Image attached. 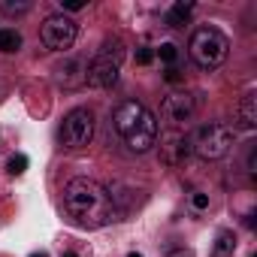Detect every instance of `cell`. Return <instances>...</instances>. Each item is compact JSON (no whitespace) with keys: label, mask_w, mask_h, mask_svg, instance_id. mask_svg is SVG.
<instances>
[{"label":"cell","mask_w":257,"mask_h":257,"mask_svg":"<svg viewBox=\"0 0 257 257\" xmlns=\"http://www.w3.org/2000/svg\"><path fill=\"white\" fill-rule=\"evenodd\" d=\"M64 209L79 227H88V230L106 227L118 215L112 194L94 179H73V182H67V188H64Z\"/></svg>","instance_id":"6da1fadb"},{"label":"cell","mask_w":257,"mask_h":257,"mask_svg":"<svg viewBox=\"0 0 257 257\" xmlns=\"http://www.w3.org/2000/svg\"><path fill=\"white\" fill-rule=\"evenodd\" d=\"M188 49H191V58H194V64L200 70H218L227 61L230 40L215 28H200V31H194Z\"/></svg>","instance_id":"7a4b0ae2"},{"label":"cell","mask_w":257,"mask_h":257,"mask_svg":"<svg viewBox=\"0 0 257 257\" xmlns=\"http://www.w3.org/2000/svg\"><path fill=\"white\" fill-rule=\"evenodd\" d=\"M121 58H124V46H121V40H106V43L100 46V52L94 55V61L88 64V70H85V82H88L91 88H112L115 79H118Z\"/></svg>","instance_id":"3957f363"},{"label":"cell","mask_w":257,"mask_h":257,"mask_svg":"<svg viewBox=\"0 0 257 257\" xmlns=\"http://www.w3.org/2000/svg\"><path fill=\"white\" fill-rule=\"evenodd\" d=\"M233 146V131L221 121H209L203 127H197V134L191 137V152L200 155L203 161H218L230 152Z\"/></svg>","instance_id":"277c9868"},{"label":"cell","mask_w":257,"mask_h":257,"mask_svg":"<svg viewBox=\"0 0 257 257\" xmlns=\"http://www.w3.org/2000/svg\"><path fill=\"white\" fill-rule=\"evenodd\" d=\"M61 146L64 149H85L88 143H91V137H94V115L88 112V109H73V112H67V118H64V124H61Z\"/></svg>","instance_id":"5b68a950"},{"label":"cell","mask_w":257,"mask_h":257,"mask_svg":"<svg viewBox=\"0 0 257 257\" xmlns=\"http://www.w3.org/2000/svg\"><path fill=\"white\" fill-rule=\"evenodd\" d=\"M40 37H43V46H46V49H52V52H67V49H73V43H76V37H79V28H76V22L67 19V16H49V19L43 22V28H40Z\"/></svg>","instance_id":"8992f818"},{"label":"cell","mask_w":257,"mask_h":257,"mask_svg":"<svg viewBox=\"0 0 257 257\" xmlns=\"http://www.w3.org/2000/svg\"><path fill=\"white\" fill-rule=\"evenodd\" d=\"M191 158V140L179 131H170L161 137V164L164 167H185Z\"/></svg>","instance_id":"52a82bcc"},{"label":"cell","mask_w":257,"mask_h":257,"mask_svg":"<svg viewBox=\"0 0 257 257\" xmlns=\"http://www.w3.org/2000/svg\"><path fill=\"white\" fill-rule=\"evenodd\" d=\"M124 143H127V149H131V152H140V155L149 152V149L158 143V118H155L152 112H146L143 121L124 137Z\"/></svg>","instance_id":"ba28073f"},{"label":"cell","mask_w":257,"mask_h":257,"mask_svg":"<svg viewBox=\"0 0 257 257\" xmlns=\"http://www.w3.org/2000/svg\"><path fill=\"white\" fill-rule=\"evenodd\" d=\"M194 97L191 94H170V97H164V103H161V115L173 124V127H179V124H185V121H191L194 118Z\"/></svg>","instance_id":"9c48e42d"},{"label":"cell","mask_w":257,"mask_h":257,"mask_svg":"<svg viewBox=\"0 0 257 257\" xmlns=\"http://www.w3.org/2000/svg\"><path fill=\"white\" fill-rule=\"evenodd\" d=\"M149 109L143 106V103H137V100H124L118 109H115V115H112V124H115V131L121 134V137H127L134 131V127L143 121V115H146Z\"/></svg>","instance_id":"30bf717a"},{"label":"cell","mask_w":257,"mask_h":257,"mask_svg":"<svg viewBox=\"0 0 257 257\" xmlns=\"http://www.w3.org/2000/svg\"><path fill=\"white\" fill-rule=\"evenodd\" d=\"M236 121H239L242 131H251V127L257 124V100H254V94H245L242 97L239 112H236Z\"/></svg>","instance_id":"8fae6325"},{"label":"cell","mask_w":257,"mask_h":257,"mask_svg":"<svg viewBox=\"0 0 257 257\" xmlns=\"http://www.w3.org/2000/svg\"><path fill=\"white\" fill-rule=\"evenodd\" d=\"M191 10H194L191 0H179V4H173V10H170V16H167V25H170V28L185 25V22H188V16H191Z\"/></svg>","instance_id":"7c38bea8"},{"label":"cell","mask_w":257,"mask_h":257,"mask_svg":"<svg viewBox=\"0 0 257 257\" xmlns=\"http://www.w3.org/2000/svg\"><path fill=\"white\" fill-rule=\"evenodd\" d=\"M19 49H22V34H19V31H13V28H4V31H0V52L13 55V52H19Z\"/></svg>","instance_id":"4fadbf2b"},{"label":"cell","mask_w":257,"mask_h":257,"mask_svg":"<svg viewBox=\"0 0 257 257\" xmlns=\"http://www.w3.org/2000/svg\"><path fill=\"white\" fill-rule=\"evenodd\" d=\"M233 245H236L233 233H230V230H221V233H218V242H215L212 257H230V254H233Z\"/></svg>","instance_id":"5bb4252c"},{"label":"cell","mask_w":257,"mask_h":257,"mask_svg":"<svg viewBox=\"0 0 257 257\" xmlns=\"http://www.w3.org/2000/svg\"><path fill=\"white\" fill-rule=\"evenodd\" d=\"M0 10H4V13H28L31 10V4H13V0H0Z\"/></svg>","instance_id":"9a60e30c"},{"label":"cell","mask_w":257,"mask_h":257,"mask_svg":"<svg viewBox=\"0 0 257 257\" xmlns=\"http://www.w3.org/2000/svg\"><path fill=\"white\" fill-rule=\"evenodd\" d=\"M158 55H161V61H167V64H173V61H176V55H179V49H176L173 43H164V46L158 49Z\"/></svg>","instance_id":"2e32d148"},{"label":"cell","mask_w":257,"mask_h":257,"mask_svg":"<svg viewBox=\"0 0 257 257\" xmlns=\"http://www.w3.org/2000/svg\"><path fill=\"white\" fill-rule=\"evenodd\" d=\"M25 170H28V158H25V155H16V158L10 161V173H13V176H22Z\"/></svg>","instance_id":"e0dca14e"},{"label":"cell","mask_w":257,"mask_h":257,"mask_svg":"<svg viewBox=\"0 0 257 257\" xmlns=\"http://www.w3.org/2000/svg\"><path fill=\"white\" fill-rule=\"evenodd\" d=\"M152 61H155V52H152V49H137V64L146 67V64H152Z\"/></svg>","instance_id":"ac0fdd59"},{"label":"cell","mask_w":257,"mask_h":257,"mask_svg":"<svg viewBox=\"0 0 257 257\" xmlns=\"http://www.w3.org/2000/svg\"><path fill=\"white\" fill-rule=\"evenodd\" d=\"M61 7L67 13H79V10H85V0H61Z\"/></svg>","instance_id":"d6986e66"},{"label":"cell","mask_w":257,"mask_h":257,"mask_svg":"<svg viewBox=\"0 0 257 257\" xmlns=\"http://www.w3.org/2000/svg\"><path fill=\"white\" fill-rule=\"evenodd\" d=\"M164 79H167L170 85H176V82H182V73H179L176 67H167V73H164Z\"/></svg>","instance_id":"ffe728a7"},{"label":"cell","mask_w":257,"mask_h":257,"mask_svg":"<svg viewBox=\"0 0 257 257\" xmlns=\"http://www.w3.org/2000/svg\"><path fill=\"white\" fill-rule=\"evenodd\" d=\"M194 206H197V209H206V206H209V197H206V194H194Z\"/></svg>","instance_id":"44dd1931"},{"label":"cell","mask_w":257,"mask_h":257,"mask_svg":"<svg viewBox=\"0 0 257 257\" xmlns=\"http://www.w3.org/2000/svg\"><path fill=\"white\" fill-rule=\"evenodd\" d=\"M167 257H194L191 251H185V248H170L167 251Z\"/></svg>","instance_id":"7402d4cb"},{"label":"cell","mask_w":257,"mask_h":257,"mask_svg":"<svg viewBox=\"0 0 257 257\" xmlns=\"http://www.w3.org/2000/svg\"><path fill=\"white\" fill-rule=\"evenodd\" d=\"M31 257H49V254H46V251H37V254H31Z\"/></svg>","instance_id":"603a6c76"},{"label":"cell","mask_w":257,"mask_h":257,"mask_svg":"<svg viewBox=\"0 0 257 257\" xmlns=\"http://www.w3.org/2000/svg\"><path fill=\"white\" fill-rule=\"evenodd\" d=\"M61 257H79V254H73V251H67V254H61Z\"/></svg>","instance_id":"cb8c5ba5"},{"label":"cell","mask_w":257,"mask_h":257,"mask_svg":"<svg viewBox=\"0 0 257 257\" xmlns=\"http://www.w3.org/2000/svg\"><path fill=\"white\" fill-rule=\"evenodd\" d=\"M127 257H143V254H137V251H134V254H127Z\"/></svg>","instance_id":"d4e9b609"}]
</instances>
